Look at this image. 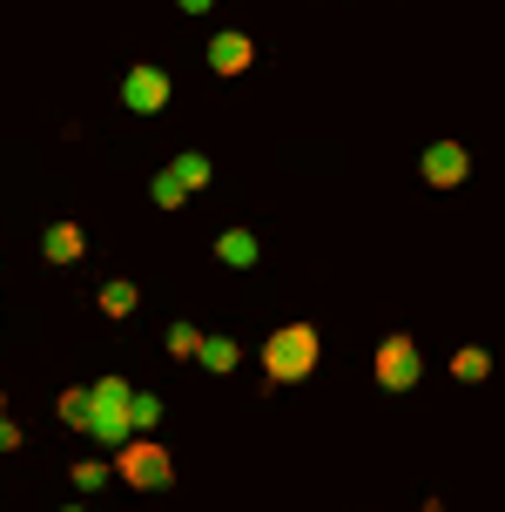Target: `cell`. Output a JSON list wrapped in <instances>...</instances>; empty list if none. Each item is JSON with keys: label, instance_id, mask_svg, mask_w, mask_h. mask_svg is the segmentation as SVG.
Masks as SVG:
<instances>
[{"label": "cell", "instance_id": "1", "mask_svg": "<svg viewBox=\"0 0 505 512\" xmlns=\"http://www.w3.org/2000/svg\"><path fill=\"white\" fill-rule=\"evenodd\" d=\"M317 331L310 324H283V331H270V344H263V371H270V384H303L310 371H317Z\"/></svg>", "mask_w": 505, "mask_h": 512}, {"label": "cell", "instance_id": "2", "mask_svg": "<svg viewBox=\"0 0 505 512\" xmlns=\"http://www.w3.org/2000/svg\"><path fill=\"white\" fill-rule=\"evenodd\" d=\"M81 432L101 438V445H122V438L135 432V384L101 378L95 391H88V425H81Z\"/></svg>", "mask_w": 505, "mask_h": 512}, {"label": "cell", "instance_id": "3", "mask_svg": "<svg viewBox=\"0 0 505 512\" xmlns=\"http://www.w3.org/2000/svg\"><path fill=\"white\" fill-rule=\"evenodd\" d=\"M115 472H122L128 486H142V492H155V486H169V452L162 445H149V438H122V459H115Z\"/></svg>", "mask_w": 505, "mask_h": 512}, {"label": "cell", "instance_id": "4", "mask_svg": "<svg viewBox=\"0 0 505 512\" xmlns=\"http://www.w3.org/2000/svg\"><path fill=\"white\" fill-rule=\"evenodd\" d=\"M202 182H209V162H202V155H176V162L149 182V196H155V209H182Z\"/></svg>", "mask_w": 505, "mask_h": 512}, {"label": "cell", "instance_id": "5", "mask_svg": "<svg viewBox=\"0 0 505 512\" xmlns=\"http://www.w3.org/2000/svg\"><path fill=\"white\" fill-rule=\"evenodd\" d=\"M378 384L384 391H411L418 384V344L411 337H384L378 344Z\"/></svg>", "mask_w": 505, "mask_h": 512}, {"label": "cell", "instance_id": "6", "mask_svg": "<svg viewBox=\"0 0 505 512\" xmlns=\"http://www.w3.org/2000/svg\"><path fill=\"white\" fill-rule=\"evenodd\" d=\"M122 102L135 108V115H162V108H169V75H162V68H128Z\"/></svg>", "mask_w": 505, "mask_h": 512}, {"label": "cell", "instance_id": "7", "mask_svg": "<svg viewBox=\"0 0 505 512\" xmlns=\"http://www.w3.org/2000/svg\"><path fill=\"white\" fill-rule=\"evenodd\" d=\"M465 176H472V155L458 149V142H431L425 149V182L431 189H458Z\"/></svg>", "mask_w": 505, "mask_h": 512}, {"label": "cell", "instance_id": "8", "mask_svg": "<svg viewBox=\"0 0 505 512\" xmlns=\"http://www.w3.org/2000/svg\"><path fill=\"white\" fill-rule=\"evenodd\" d=\"M250 61H256V41H250V34H236V27L209 41V68H216V75H250Z\"/></svg>", "mask_w": 505, "mask_h": 512}, {"label": "cell", "instance_id": "9", "mask_svg": "<svg viewBox=\"0 0 505 512\" xmlns=\"http://www.w3.org/2000/svg\"><path fill=\"white\" fill-rule=\"evenodd\" d=\"M41 250H48V263H81L88 236H81V223H54V230L41 236Z\"/></svg>", "mask_w": 505, "mask_h": 512}, {"label": "cell", "instance_id": "10", "mask_svg": "<svg viewBox=\"0 0 505 512\" xmlns=\"http://www.w3.org/2000/svg\"><path fill=\"white\" fill-rule=\"evenodd\" d=\"M216 256H223L229 270H250V263H256V236L250 230H223V236H216Z\"/></svg>", "mask_w": 505, "mask_h": 512}, {"label": "cell", "instance_id": "11", "mask_svg": "<svg viewBox=\"0 0 505 512\" xmlns=\"http://www.w3.org/2000/svg\"><path fill=\"white\" fill-rule=\"evenodd\" d=\"M196 358H202V371H236V358H243V351H236L229 337H202Z\"/></svg>", "mask_w": 505, "mask_h": 512}, {"label": "cell", "instance_id": "12", "mask_svg": "<svg viewBox=\"0 0 505 512\" xmlns=\"http://www.w3.org/2000/svg\"><path fill=\"white\" fill-rule=\"evenodd\" d=\"M135 297H142V290H135L128 277H115L108 290H101V317H128V310H135Z\"/></svg>", "mask_w": 505, "mask_h": 512}, {"label": "cell", "instance_id": "13", "mask_svg": "<svg viewBox=\"0 0 505 512\" xmlns=\"http://www.w3.org/2000/svg\"><path fill=\"white\" fill-rule=\"evenodd\" d=\"M485 371H492V358H485L479 344H465V351H458V358H452V378H458V384H479Z\"/></svg>", "mask_w": 505, "mask_h": 512}, {"label": "cell", "instance_id": "14", "mask_svg": "<svg viewBox=\"0 0 505 512\" xmlns=\"http://www.w3.org/2000/svg\"><path fill=\"white\" fill-rule=\"evenodd\" d=\"M68 479H75L81 492H101V486H108V465H95V459H81V465H68Z\"/></svg>", "mask_w": 505, "mask_h": 512}, {"label": "cell", "instance_id": "15", "mask_svg": "<svg viewBox=\"0 0 505 512\" xmlns=\"http://www.w3.org/2000/svg\"><path fill=\"white\" fill-rule=\"evenodd\" d=\"M61 425H88V391H61Z\"/></svg>", "mask_w": 505, "mask_h": 512}, {"label": "cell", "instance_id": "16", "mask_svg": "<svg viewBox=\"0 0 505 512\" xmlns=\"http://www.w3.org/2000/svg\"><path fill=\"white\" fill-rule=\"evenodd\" d=\"M196 344H202L196 324H176V331H169V351H176V358H196Z\"/></svg>", "mask_w": 505, "mask_h": 512}, {"label": "cell", "instance_id": "17", "mask_svg": "<svg viewBox=\"0 0 505 512\" xmlns=\"http://www.w3.org/2000/svg\"><path fill=\"white\" fill-rule=\"evenodd\" d=\"M14 445H21V432H14V425L0 418V452H14Z\"/></svg>", "mask_w": 505, "mask_h": 512}, {"label": "cell", "instance_id": "18", "mask_svg": "<svg viewBox=\"0 0 505 512\" xmlns=\"http://www.w3.org/2000/svg\"><path fill=\"white\" fill-rule=\"evenodd\" d=\"M176 7H182V14H202V7H209V0H176Z\"/></svg>", "mask_w": 505, "mask_h": 512}, {"label": "cell", "instance_id": "19", "mask_svg": "<svg viewBox=\"0 0 505 512\" xmlns=\"http://www.w3.org/2000/svg\"><path fill=\"white\" fill-rule=\"evenodd\" d=\"M0 411H7V398H0Z\"/></svg>", "mask_w": 505, "mask_h": 512}, {"label": "cell", "instance_id": "20", "mask_svg": "<svg viewBox=\"0 0 505 512\" xmlns=\"http://www.w3.org/2000/svg\"><path fill=\"white\" fill-rule=\"evenodd\" d=\"M68 512H81V506H68Z\"/></svg>", "mask_w": 505, "mask_h": 512}]
</instances>
